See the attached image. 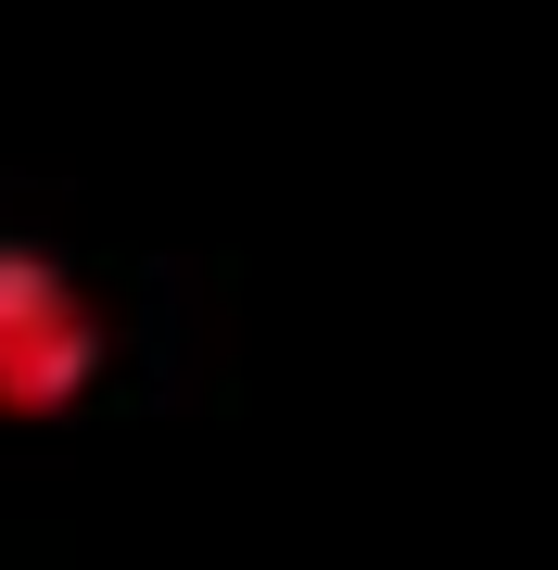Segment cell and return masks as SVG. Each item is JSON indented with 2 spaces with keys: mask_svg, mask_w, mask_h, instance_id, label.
<instances>
[{
  "mask_svg": "<svg viewBox=\"0 0 558 570\" xmlns=\"http://www.w3.org/2000/svg\"><path fill=\"white\" fill-rule=\"evenodd\" d=\"M102 393V305L39 242H0V419H77Z\"/></svg>",
  "mask_w": 558,
  "mask_h": 570,
  "instance_id": "obj_1",
  "label": "cell"
}]
</instances>
